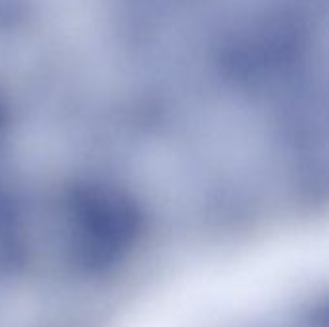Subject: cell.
<instances>
[{
	"mask_svg": "<svg viewBox=\"0 0 329 327\" xmlns=\"http://www.w3.org/2000/svg\"><path fill=\"white\" fill-rule=\"evenodd\" d=\"M119 81H121V79H119ZM121 83H123V81H121ZM125 85H127V83H125ZM127 87H129V85H127ZM131 89H133V87H131ZM133 91H135V89H133ZM135 92H137V91H135ZM139 94H141V92H139ZM141 96H143V94H141ZM143 98H144V96H143ZM146 100H148V98H146ZM148 102H150V100H148ZM150 104H152V102H150ZM154 106H156V104H154ZM156 108H158V106H156ZM162 112H164V110H162ZM164 114H166V112H164ZM168 116H170V114H168ZM170 117H171V116H170ZM171 119H173V117H171ZM175 121H177V119H175ZM177 123H179V121H177ZM179 125H181V123H179ZM183 127H185V125H183ZM185 129H187V127H185ZM187 131H191V129H187ZM191 133H193V131H191ZM193 135H195V133H193ZM195 137H196V135H195ZM198 139H200V137H198ZM200 141H202V139H200ZM202 143H204V141H202ZM206 144H208V143H206ZM208 146H210V144H208ZM210 148H212V146H210ZM212 150H214V148H212ZM214 152H217V150H214ZM217 154H219V152H217ZM219 156H222V154H219ZM222 158H223L225 162H231V164L237 162V158H233V160H227L225 156H222Z\"/></svg>",
	"mask_w": 329,
	"mask_h": 327,
	"instance_id": "1",
	"label": "cell"
},
{
	"mask_svg": "<svg viewBox=\"0 0 329 327\" xmlns=\"http://www.w3.org/2000/svg\"><path fill=\"white\" fill-rule=\"evenodd\" d=\"M37 143H39V141H37ZM39 144H40V143H39ZM40 146H43V144H40ZM43 148H44V146H43ZM44 150H46V148H44ZM46 152H48V150H46ZM50 154H52V152H50ZM52 156H54V154H52ZM54 158H56V156H54ZM56 160H58V158H56ZM58 162H60V160H58ZM60 164H62V162H60ZM64 166H65V164H64ZM65 168H67V166H65ZM67 169H70V168H67ZM70 171H71V169H70ZM71 173H73V171H71ZM73 175H75V173H73ZM75 177H77V175H75ZM79 179H81V177H79ZM81 181H83V179H81ZM83 183H85V181H83ZM85 185H87V183H85ZM89 187H91V185H89ZM91 189H92V187H91ZM94 190H97V189H94ZM97 193H98V190H97ZM100 195H102V193H100ZM104 196H106V195H104ZM108 198H110V196H108ZM112 200H114V198H112ZM116 202H118V200H116ZM119 204H121V202H119ZM123 206H127V204H123ZM127 208H131V206H127ZM133 210H135V208H133Z\"/></svg>",
	"mask_w": 329,
	"mask_h": 327,
	"instance_id": "2",
	"label": "cell"
},
{
	"mask_svg": "<svg viewBox=\"0 0 329 327\" xmlns=\"http://www.w3.org/2000/svg\"><path fill=\"white\" fill-rule=\"evenodd\" d=\"M98 50H100V48H98ZM102 52H104V50H102ZM106 54H108V52H106ZM108 56H110V54H108ZM112 58H114V56H112ZM118 62H119V60H118ZM123 65H125V64H123ZM125 67H127V65H125ZM131 71H133V70H131ZM133 73H135V71H133ZM139 77H141V75H139ZM141 79H143V77H141ZM146 83H148V81H146ZM148 85H150V83H148ZM154 89H156V87H154ZM160 92H162V91H160ZM162 94H164V92H162ZM168 98H170V96H168ZM173 102H175V100H173ZM179 106H181V104H179ZM181 108H183V106H181ZM187 112H189V110H187ZM193 116H195V114H193ZM195 117H196V116H195ZM200 121H202V119H200ZM202 123H206V121H202ZM206 125H210V123H206Z\"/></svg>",
	"mask_w": 329,
	"mask_h": 327,
	"instance_id": "3",
	"label": "cell"
},
{
	"mask_svg": "<svg viewBox=\"0 0 329 327\" xmlns=\"http://www.w3.org/2000/svg\"><path fill=\"white\" fill-rule=\"evenodd\" d=\"M97 4H98V2H97ZM102 6H104V4H102ZM106 8H108V6H106ZM110 10H112V8H110ZM114 12H116V10H114ZM119 16H121V13H119ZM125 19H127V18H125ZM133 25H135V23H133ZM135 27H137V25H135ZM143 33H144V31H143ZM144 35H146V33H144ZM146 37H148V35H146ZM158 46H160V44H158ZM160 48H162V46H160ZM162 50H164V48H162ZM164 52H166V50H164ZM166 54H168V52H166ZM173 60H175V58H173ZM175 62H177V60H175ZM177 64H179L181 67H185V70H187V65H185V62H183V64H181V62H177Z\"/></svg>",
	"mask_w": 329,
	"mask_h": 327,
	"instance_id": "4",
	"label": "cell"
}]
</instances>
